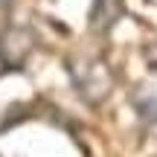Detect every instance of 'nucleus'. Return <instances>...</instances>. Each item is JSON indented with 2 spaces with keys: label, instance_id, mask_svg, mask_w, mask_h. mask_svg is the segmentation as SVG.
Wrapping results in <instances>:
<instances>
[{
  "label": "nucleus",
  "instance_id": "nucleus-1",
  "mask_svg": "<svg viewBox=\"0 0 157 157\" xmlns=\"http://www.w3.org/2000/svg\"><path fill=\"white\" fill-rule=\"evenodd\" d=\"M3 3H9V0H0V6H3Z\"/></svg>",
  "mask_w": 157,
  "mask_h": 157
}]
</instances>
